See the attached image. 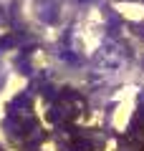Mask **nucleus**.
<instances>
[{
    "mask_svg": "<svg viewBox=\"0 0 144 151\" xmlns=\"http://www.w3.org/2000/svg\"><path fill=\"white\" fill-rule=\"evenodd\" d=\"M28 108H31V93H20L10 101V116H20Z\"/></svg>",
    "mask_w": 144,
    "mask_h": 151,
    "instance_id": "7ed1b4c3",
    "label": "nucleus"
},
{
    "mask_svg": "<svg viewBox=\"0 0 144 151\" xmlns=\"http://www.w3.org/2000/svg\"><path fill=\"white\" fill-rule=\"evenodd\" d=\"M79 3H89V0H79Z\"/></svg>",
    "mask_w": 144,
    "mask_h": 151,
    "instance_id": "20e7f679",
    "label": "nucleus"
},
{
    "mask_svg": "<svg viewBox=\"0 0 144 151\" xmlns=\"http://www.w3.org/2000/svg\"><path fill=\"white\" fill-rule=\"evenodd\" d=\"M33 10H36L38 20L51 25V23L58 20V0H36L33 3Z\"/></svg>",
    "mask_w": 144,
    "mask_h": 151,
    "instance_id": "f03ea898",
    "label": "nucleus"
},
{
    "mask_svg": "<svg viewBox=\"0 0 144 151\" xmlns=\"http://www.w3.org/2000/svg\"><path fill=\"white\" fill-rule=\"evenodd\" d=\"M124 60H127L124 45L116 43V40H106V43H101V45H99V50H96V55H94V63L99 65V68H104V70L121 68Z\"/></svg>",
    "mask_w": 144,
    "mask_h": 151,
    "instance_id": "f257e3e1",
    "label": "nucleus"
},
{
    "mask_svg": "<svg viewBox=\"0 0 144 151\" xmlns=\"http://www.w3.org/2000/svg\"><path fill=\"white\" fill-rule=\"evenodd\" d=\"M0 151H3V149H0Z\"/></svg>",
    "mask_w": 144,
    "mask_h": 151,
    "instance_id": "39448f33",
    "label": "nucleus"
}]
</instances>
